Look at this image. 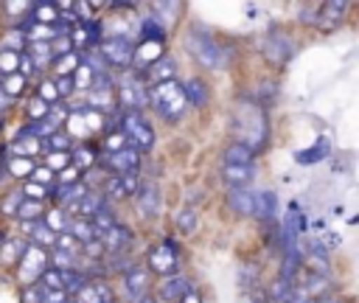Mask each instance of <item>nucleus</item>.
I'll list each match as a JSON object with an SVG mask.
<instances>
[{"label":"nucleus","instance_id":"obj_1","mask_svg":"<svg viewBox=\"0 0 359 303\" xmlns=\"http://www.w3.org/2000/svg\"><path fill=\"white\" fill-rule=\"evenodd\" d=\"M188 50L194 53V59L202 65V67H210V70H224L230 65V50L216 42L213 36L202 34V31H194L188 36Z\"/></svg>","mask_w":359,"mask_h":303},{"label":"nucleus","instance_id":"obj_2","mask_svg":"<svg viewBox=\"0 0 359 303\" xmlns=\"http://www.w3.org/2000/svg\"><path fill=\"white\" fill-rule=\"evenodd\" d=\"M149 101L154 104V109H157L165 121H177V118L185 112V107H188L185 90H182V84H177V81L154 84V87L149 90Z\"/></svg>","mask_w":359,"mask_h":303},{"label":"nucleus","instance_id":"obj_3","mask_svg":"<svg viewBox=\"0 0 359 303\" xmlns=\"http://www.w3.org/2000/svg\"><path fill=\"white\" fill-rule=\"evenodd\" d=\"M121 132H123L126 143L132 149H137V152L140 149H151V143H154V129H151V123L140 112H123Z\"/></svg>","mask_w":359,"mask_h":303},{"label":"nucleus","instance_id":"obj_4","mask_svg":"<svg viewBox=\"0 0 359 303\" xmlns=\"http://www.w3.org/2000/svg\"><path fill=\"white\" fill-rule=\"evenodd\" d=\"M149 101V90H146V81L137 76V73H126L121 81H118V104L126 109V112H140Z\"/></svg>","mask_w":359,"mask_h":303},{"label":"nucleus","instance_id":"obj_5","mask_svg":"<svg viewBox=\"0 0 359 303\" xmlns=\"http://www.w3.org/2000/svg\"><path fill=\"white\" fill-rule=\"evenodd\" d=\"M95 48H98L101 59L112 67H129L135 62V42H129L126 36H107Z\"/></svg>","mask_w":359,"mask_h":303},{"label":"nucleus","instance_id":"obj_6","mask_svg":"<svg viewBox=\"0 0 359 303\" xmlns=\"http://www.w3.org/2000/svg\"><path fill=\"white\" fill-rule=\"evenodd\" d=\"M177 267H180V252H177V244L171 238H163L160 244H154L149 250V269L157 272V275H177Z\"/></svg>","mask_w":359,"mask_h":303},{"label":"nucleus","instance_id":"obj_7","mask_svg":"<svg viewBox=\"0 0 359 303\" xmlns=\"http://www.w3.org/2000/svg\"><path fill=\"white\" fill-rule=\"evenodd\" d=\"M104 166L118 174H126V171H137L140 168V152L132 149V146H123L118 152H104Z\"/></svg>","mask_w":359,"mask_h":303},{"label":"nucleus","instance_id":"obj_8","mask_svg":"<svg viewBox=\"0 0 359 303\" xmlns=\"http://www.w3.org/2000/svg\"><path fill=\"white\" fill-rule=\"evenodd\" d=\"M123 289L132 300L146 297V292H149V267H143V264L126 267L123 269Z\"/></svg>","mask_w":359,"mask_h":303},{"label":"nucleus","instance_id":"obj_9","mask_svg":"<svg viewBox=\"0 0 359 303\" xmlns=\"http://www.w3.org/2000/svg\"><path fill=\"white\" fill-rule=\"evenodd\" d=\"M264 56L272 62V65H286L289 59H292V42H289V36H283V34H269L266 36V42H264Z\"/></svg>","mask_w":359,"mask_h":303},{"label":"nucleus","instance_id":"obj_10","mask_svg":"<svg viewBox=\"0 0 359 303\" xmlns=\"http://www.w3.org/2000/svg\"><path fill=\"white\" fill-rule=\"evenodd\" d=\"M191 289H194V286H191V281H188L185 275H171V278H165V281L160 283L157 297H160L163 303H180L182 295H188Z\"/></svg>","mask_w":359,"mask_h":303},{"label":"nucleus","instance_id":"obj_11","mask_svg":"<svg viewBox=\"0 0 359 303\" xmlns=\"http://www.w3.org/2000/svg\"><path fill=\"white\" fill-rule=\"evenodd\" d=\"M160 205H163V199H160V188L154 182H146V185L137 188V210L143 216H149V219L157 216L160 213Z\"/></svg>","mask_w":359,"mask_h":303},{"label":"nucleus","instance_id":"obj_12","mask_svg":"<svg viewBox=\"0 0 359 303\" xmlns=\"http://www.w3.org/2000/svg\"><path fill=\"white\" fill-rule=\"evenodd\" d=\"M348 8H351V3H345V0H328V3L317 6V11H320L317 20H323L320 28H334V25H339L342 17L348 14Z\"/></svg>","mask_w":359,"mask_h":303},{"label":"nucleus","instance_id":"obj_13","mask_svg":"<svg viewBox=\"0 0 359 303\" xmlns=\"http://www.w3.org/2000/svg\"><path fill=\"white\" fill-rule=\"evenodd\" d=\"M70 45H79V48H93L95 42H98V28H95V22H90V20H79L76 25H73V31H70Z\"/></svg>","mask_w":359,"mask_h":303},{"label":"nucleus","instance_id":"obj_14","mask_svg":"<svg viewBox=\"0 0 359 303\" xmlns=\"http://www.w3.org/2000/svg\"><path fill=\"white\" fill-rule=\"evenodd\" d=\"M227 205L238 213V216H250L255 210V194L250 188H230L227 191Z\"/></svg>","mask_w":359,"mask_h":303},{"label":"nucleus","instance_id":"obj_15","mask_svg":"<svg viewBox=\"0 0 359 303\" xmlns=\"http://www.w3.org/2000/svg\"><path fill=\"white\" fill-rule=\"evenodd\" d=\"M79 303H112V292L101 281H87L79 289Z\"/></svg>","mask_w":359,"mask_h":303},{"label":"nucleus","instance_id":"obj_16","mask_svg":"<svg viewBox=\"0 0 359 303\" xmlns=\"http://www.w3.org/2000/svg\"><path fill=\"white\" fill-rule=\"evenodd\" d=\"M31 25H56V20H59V8H56V3H34L31 6V14L25 17Z\"/></svg>","mask_w":359,"mask_h":303},{"label":"nucleus","instance_id":"obj_17","mask_svg":"<svg viewBox=\"0 0 359 303\" xmlns=\"http://www.w3.org/2000/svg\"><path fill=\"white\" fill-rule=\"evenodd\" d=\"M222 174L230 188H247L250 180L255 177V166H224Z\"/></svg>","mask_w":359,"mask_h":303},{"label":"nucleus","instance_id":"obj_18","mask_svg":"<svg viewBox=\"0 0 359 303\" xmlns=\"http://www.w3.org/2000/svg\"><path fill=\"white\" fill-rule=\"evenodd\" d=\"M101 208H104V194L101 191H87L79 199V205H73V210L79 213V219H93Z\"/></svg>","mask_w":359,"mask_h":303},{"label":"nucleus","instance_id":"obj_19","mask_svg":"<svg viewBox=\"0 0 359 303\" xmlns=\"http://www.w3.org/2000/svg\"><path fill=\"white\" fill-rule=\"evenodd\" d=\"M39 152H42L39 137H34V135H28V132H22V135L11 143V157H25V160H31V157L39 154Z\"/></svg>","mask_w":359,"mask_h":303},{"label":"nucleus","instance_id":"obj_20","mask_svg":"<svg viewBox=\"0 0 359 303\" xmlns=\"http://www.w3.org/2000/svg\"><path fill=\"white\" fill-rule=\"evenodd\" d=\"M129 238H132V233H129L123 224H115L112 230H107V233L101 236V244H104V250H109V252H121V250L129 244Z\"/></svg>","mask_w":359,"mask_h":303},{"label":"nucleus","instance_id":"obj_21","mask_svg":"<svg viewBox=\"0 0 359 303\" xmlns=\"http://www.w3.org/2000/svg\"><path fill=\"white\" fill-rule=\"evenodd\" d=\"M252 160H255V154H252V149L247 146V143H233L227 152H224V166H252Z\"/></svg>","mask_w":359,"mask_h":303},{"label":"nucleus","instance_id":"obj_22","mask_svg":"<svg viewBox=\"0 0 359 303\" xmlns=\"http://www.w3.org/2000/svg\"><path fill=\"white\" fill-rule=\"evenodd\" d=\"M174 70H177V65H174V59H157V62H151V67H149V79L154 81V84H163V81H174Z\"/></svg>","mask_w":359,"mask_h":303},{"label":"nucleus","instance_id":"obj_23","mask_svg":"<svg viewBox=\"0 0 359 303\" xmlns=\"http://www.w3.org/2000/svg\"><path fill=\"white\" fill-rule=\"evenodd\" d=\"M275 205H278V199H275V194L272 191H264V194H255V216L258 219H272L275 216Z\"/></svg>","mask_w":359,"mask_h":303},{"label":"nucleus","instance_id":"obj_24","mask_svg":"<svg viewBox=\"0 0 359 303\" xmlns=\"http://www.w3.org/2000/svg\"><path fill=\"white\" fill-rule=\"evenodd\" d=\"M25 230L31 233V238H34V244H36V247H50V244H56V233H53V230H48V224H45V222L25 224Z\"/></svg>","mask_w":359,"mask_h":303},{"label":"nucleus","instance_id":"obj_25","mask_svg":"<svg viewBox=\"0 0 359 303\" xmlns=\"http://www.w3.org/2000/svg\"><path fill=\"white\" fill-rule=\"evenodd\" d=\"M79 65H81V56H79L76 50H70V53L53 59V70H56V76H73V73L79 70Z\"/></svg>","mask_w":359,"mask_h":303},{"label":"nucleus","instance_id":"obj_26","mask_svg":"<svg viewBox=\"0 0 359 303\" xmlns=\"http://www.w3.org/2000/svg\"><path fill=\"white\" fill-rule=\"evenodd\" d=\"M182 90H185V101H191L194 107H202V104L208 101V87H205L199 79H191Z\"/></svg>","mask_w":359,"mask_h":303},{"label":"nucleus","instance_id":"obj_27","mask_svg":"<svg viewBox=\"0 0 359 303\" xmlns=\"http://www.w3.org/2000/svg\"><path fill=\"white\" fill-rule=\"evenodd\" d=\"M67 233H73L81 244H87V241H93V238H95L93 222H87V219H73V222H70V227H67Z\"/></svg>","mask_w":359,"mask_h":303},{"label":"nucleus","instance_id":"obj_28","mask_svg":"<svg viewBox=\"0 0 359 303\" xmlns=\"http://www.w3.org/2000/svg\"><path fill=\"white\" fill-rule=\"evenodd\" d=\"M22 87H25V76L22 73H14V76H3V81H0V90L14 101L20 93H22Z\"/></svg>","mask_w":359,"mask_h":303},{"label":"nucleus","instance_id":"obj_29","mask_svg":"<svg viewBox=\"0 0 359 303\" xmlns=\"http://www.w3.org/2000/svg\"><path fill=\"white\" fill-rule=\"evenodd\" d=\"M42 216V202H36V199H22V205H20V210H17V219H22L25 224H31V222H36Z\"/></svg>","mask_w":359,"mask_h":303},{"label":"nucleus","instance_id":"obj_30","mask_svg":"<svg viewBox=\"0 0 359 303\" xmlns=\"http://www.w3.org/2000/svg\"><path fill=\"white\" fill-rule=\"evenodd\" d=\"M196 219H199V216H196V210H194V208L180 210V216H177V227H180V233H185V236L196 233V227H199V222H196Z\"/></svg>","mask_w":359,"mask_h":303},{"label":"nucleus","instance_id":"obj_31","mask_svg":"<svg viewBox=\"0 0 359 303\" xmlns=\"http://www.w3.org/2000/svg\"><path fill=\"white\" fill-rule=\"evenodd\" d=\"M45 224H48V230H53L56 236H59V233H67V227H70L65 210H48V213H45Z\"/></svg>","mask_w":359,"mask_h":303},{"label":"nucleus","instance_id":"obj_32","mask_svg":"<svg viewBox=\"0 0 359 303\" xmlns=\"http://www.w3.org/2000/svg\"><path fill=\"white\" fill-rule=\"evenodd\" d=\"M14 73H20L17 50H0V76H14Z\"/></svg>","mask_w":359,"mask_h":303},{"label":"nucleus","instance_id":"obj_33","mask_svg":"<svg viewBox=\"0 0 359 303\" xmlns=\"http://www.w3.org/2000/svg\"><path fill=\"white\" fill-rule=\"evenodd\" d=\"M53 247L62 250V252H70V255H79V252H81V241H79L73 233H59Z\"/></svg>","mask_w":359,"mask_h":303},{"label":"nucleus","instance_id":"obj_34","mask_svg":"<svg viewBox=\"0 0 359 303\" xmlns=\"http://www.w3.org/2000/svg\"><path fill=\"white\" fill-rule=\"evenodd\" d=\"M238 303H266V292H264L258 283H252V286H241Z\"/></svg>","mask_w":359,"mask_h":303},{"label":"nucleus","instance_id":"obj_35","mask_svg":"<svg viewBox=\"0 0 359 303\" xmlns=\"http://www.w3.org/2000/svg\"><path fill=\"white\" fill-rule=\"evenodd\" d=\"M34 160H25V157H11L8 160V174H17V177H31L34 171Z\"/></svg>","mask_w":359,"mask_h":303},{"label":"nucleus","instance_id":"obj_36","mask_svg":"<svg viewBox=\"0 0 359 303\" xmlns=\"http://www.w3.org/2000/svg\"><path fill=\"white\" fill-rule=\"evenodd\" d=\"M22 191H14V194H6L3 196V202H0V210L6 213V216H17V210H20V205H22Z\"/></svg>","mask_w":359,"mask_h":303},{"label":"nucleus","instance_id":"obj_37","mask_svg":"<svg viewBox=\"0 0 359 303\" xmlns=\"http://www.w3.org/2000/svg\"><path fill=\"white\" fill-rule=\"evenodd\" d=\"M104 199H126V191H123V185H121L118 177H109L104 182Z\"/></svg>","mask_w":359,"mask_h":303},{"label":"nucleus","instance_id":"obj_38","mask_svg":"<svg viewBox=\"0 0 359 303\" xmlns=\"http://www.w3.org/2000/svg\"><path fill=\"white\" fill-rule=\"evenodd\" d=\"M28 115H31L36 123H39V121H45V118H48V104H45L39 95H34V98L28 101Z\"/></svg>","mask_w":359,"mask_h":303},{"label":"nucleus","instance_id":"obj_39","mask_svg":"<svg viewBox=\"0 0 359 303\" xmlns=\"http://www.w3.org/2000/svg\"><path fill=\"white\" fill-rule=\"evenodd\" d=\"M320 152H328V143H325V140H317V146H314V149L300 152V154H297V160H300V163H314V160H320V157H323Z\"/></svg>","mask_w":359,"mask_h":303},{"label":"nucleus","instance_id":"obj_40","mask_svg":"<svg viewBox=\"0 0 359 303\" xmlns=\"http://www.w3.org/2000/svg\"><path fill=\"white\" fill-rule=\"evenodd\" d=\"M56 182H59V188H65V185H76V182H79V168L70 163L67 168H62V171H59Z\"/></svg>","mask_w":359,"mask_h":303},{"label":"nucleus","instance_id":"obj_41","mask_svg":"<svg viewBox=\"0 0 359 303\" xmlns=\"http://www.w3.org/2000/svg\"><path fill=\"white\" fill-rule=\"evenodd\" d=\"M45 194H48V188H45V185H36V182H31V180L22 185V196H25V199H36V202H42Z\"/></svg>","mask_w":359,"mask_h":303},{"label":"nucleus","instance_id":"obj_42","mask_svg":"<svg viewBox=\"0 0 359 303\" xmlns=\"http://www.w3.org/2000/svg\"><path fill=\"white\" fill-rule=\"evenodd\" d=\"M31 182H36V185H45V188H48V185L53 182V171H50L48 166H39V168H34V171H31Z\"/></svg>","mask_w":359,"mask_h":303},{"label":"nucleus","instance_id":"obj_43","mask_svg":"<svg viewBox=\"0 0 359 303\" xmlns=\"http://www.w3.org/2000/svg\"><path fill=\"white\" fill-rule=\"evenodd\" d=\"M118 180H121V185H123L126 196H132V194L140 188V182H137V171H126V174H118Z\"/></svg>","mask_w":359,"mask_h":303},{"label":"nucleus","instance_id":"obj_44","mask_svg":"<svg viewBox=\"0 0 359 303\" xmlns=\"http://www.w3.org/2000/svg\"><path fill=\"white\" fill-rule=\"evenodd\" d=\"M79 255H70V252H62V250H53V264H56V269H76L73 267V261H76Z\"/></svg>","mask_w":359,"mask_h":303},{"label":"nucleus","instance_id":"obj_45","mask_svg":"<svg viewBox=\"0 0 359 303\" xmlns=\"http://www.w3.org/2000/svg\"><path fill=\"white\" fill-rule=\"evenodd\" d=\"M70 50H73V45H70L67 36H56V39L50 42V53H53V59H59V56H65V53H70Z\"/></svg>","mask_w":359,"mask_h":303},{"label":"nucleus","instance_id":"obj_46","mask_svg":"<svg viewBox=\"0 0 359 303\" xmlns=\"http://www.w3.org/2000/svg\"><path fill=\"white\" fill-rule=\"evenodd\" d=\"M25 250H28V247H25L22 241H8L6 250H3V261H14V258H20Z\"/></svg>","mask_w":359,"mask_h":303},{"label":"nucleus","instance_id":"obj_47","mask_svg":"<svg viewBox=\"0 0 359 303\" xmlns=\"http://www.w3.org/2000/svg\"><path fill=\"white\" fill-rule=\"evenodd\" d=\"M53 84H56V93H59V98H67V95L73 93V87H76V84H73V76H59Z\"/></svg>","mask_w":359,"mask_h":303},{"label":"nucleus","instance_id":"obj_48","mask_svg":"<svg viewBox=\"0 0 359 303\" xmlns=\"http://www.w3.org/2000/svg\"><path fill=\"white\" fill-rule=\"evenodd\" d=\"M126 146V137H123V132L118 129V132H112L107 140H104V149L107 152H118V149H123Z\"/></svg>","mask_w":359,"mask_h":303},{"label":"nucleus","instance_id":"obj_49","mask_svg":"<svg viewBox=\"0 0 359 303\" xmlns=\"http://www.w3.org/2000/svg\"><path fill=\"white\" fill-rule=\"evenodd\" d=\"M93 163H95V157H93V149H87V146H84V149H79V152H76V160H73V166H76L79 171H81L84 166H93Z\"/></svg>","mask_w":359,"mask_h":303},{"label":"nucleus","instance_id":"obj_50","mask_svg":"<svg viewBox=\"0 0 359 303\" xmlns=\"http://www.w3.org/2000/svg\"><path fill=\"white\" fill-rule=\"evenodd\" d=\"M81 252L84 255H90V258H101L107 250H104V244H101V238H93V241H87V244H81Z\"/></svg>","mask_w":359,"mask_h":303},{"label":"nucleus","instance_id":"obj_51","mask_svg":"<svg viewBox=\"0 0 359 303\" xmlns=\"http://www.w3.org/2000/svg\"><path fill=\"white\" fill-rule=\"evenodd\" d=\"M36 95H39V98H42L45 104H48V101H56V98H59V93H56V84H53V81H42V84H39V93H36Z\"/></svg>","mask_w":359,"mask_h":303},{"label":"nucleus","instance_id":"obj_52","mask_svg":"<svg viewBox=\"0 0 359 303\" xmlns=\"http://www.w3.org/2000/svg\"><path fill=\"white\" fill-rule=\"evenodd\" d=\"M70 166V157L65 154V152H50V157H48V168L53 171V168H67Z\"/></svg>","mask_w":359,"mask_h":303},{"label":"nucleus","instance_id":"obj_53","mask_svg":"<svg viewBox=\"0 0 359 303\" xmlns=\"http://www.w3.org/2000/svg\"><path fill=\"white\" fill-rule=\"evenodd\" d=\"M48 146H50L53 152H65V149L70 146V137H67V135H56V132H53V135L48 137Z\"/></svg>","mask_w":359,"mask_h":303},{"label":"nucleus","instance_id":"obj_54","mask_svg":"<svg viewBox=\"0 0 359 303\" xmlns=\"http://www.w3.org/2000/svg\"><path fill=\"white\" fill-rule=\"evenodd\" d=\"M20 39H22V34H14V36H6V50H11V48H20V45H22Z\"/></svg>","mask_w":359,"mask_h":303},{"label":"nucleus","instance_id":"obj_55","mask_svg":"<svg viewBox=\"0 0 359 303\" xmlns=\"http://www.w3.org/2000/svg\"><path fill=\"white\" fill-rule=\"evenodd\" d=\"M180 303H202V297H199V292L196 289H191L188 295H182V300Z\"/></svg>","mask_w":359,"mask_h":303},{"label":"nucleus","instance_id":"obj_56","mask_svg":"<svg viewBox=\"0 0 359 303\" xmlns=\"http://www.w3.org/2000/svg\"><path fill=\"white\" fill-rule=\"evenodd\" d=\"M8 104H11V98H8V95H6L3 90H0V112H3V109H6Z\"/></svg>","mask_w":359,"mask_h":303},{"label":"nucleus","instance_id":"obj_57","mask_svg":"<svg viewBox=\"0 0 359 303\" xmlns=\"http://www.w3.org/2000/svg\"><path fill=\"white\" fill-rule=\"evenodd\" d=\"M320 303H342V300H337V297H323Z\"/></svg>","mask_w":359,"mask_h":303}]
</instances>
